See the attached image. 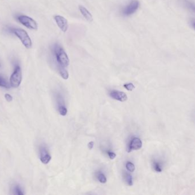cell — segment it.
I'll return each mask as SVG.
<instances>
[{"mask_svg": "<svg viewBox=\"0 0 195 195\" xmlns=\"http://www.w3.org/2000/svg\"><path fill=\"white\" fill-rule=\"evenodd\" d=\"M40 155L41 161L44 164H48L51 160V156L49 155L45 147H41L40 148Z\"/></svg>", "mask_w": 195, "mask_h": 195, "instance_id": "obj_9", "label": "cell"}, {"mask_svg": "<svg viewBox=\"0 0 195 195\" xmlns=\"http://www.w3.org/2000/svg\"><path fill=\"white\" fill-rule=\"evenodd\" d=\"M98 180L101 183H107V178L103 173H100L98 176Z\"/></svg>", "mask_w": 195, "mask_h": 195, "instance_id": "obj_17", "label": "cell"}, {"mask_svg": "<svg viewBox=\"0 0 195 195\" xmlns=\"http://www.w3.org/2000/svg\"><path fill=\"white\" fill-rule=\"evenodd\" d=\"M54 18L59 28L63 32L65 33L68 29V23L67 20L65 18L59 15L55 16Z\"/></svg>", "mask_w": 195, "mask_h": 195, "instance_id": "obj_6", "label": "cell"}, {"mask_svg": "<svg viewBox=\"0 0 195 195\" xmlns=\"http://www.w3.org/2000/svg\"><path fill=\"white\" fill-rule=\"evenodd\" d=\"M13 192H14V193L16 195H23L24 194L23 192V190L21 189V187L19 185H15L14 187Z\"/></svg>", "mask_w": 195, "mask_h": 195, "instance_id": "obj_14", "label": "cell"}, {"mask_svg": "<svg viewBox=\"0 0 195 195\" xmlns=\"http://www.w3.org/2000/svg\"><path fill=\"white\" fill-rule=\"evenodd\" d=\"M79 8L81 13L83 16V17L85 18L88 21L92 22L93 21V16H92V14L86 9V8H85L84 6L80 5L79 6Z\"/></svg>", "mask_w": 195, "mask_h": 195, "instance_id": "obj_10", "label": "cell"}, {"mask_svg": "<svg viewBox=\"0 0 195 195\" xmlns=\"http://www.w3.org/2000/svg\"><path fill=\"white\" fill-rule=\"evenodd\" d=\"M125 178L126 183L128 184V185L129 186H132L133 185V179H132V176L129 174H127L125 176Z\"/></svg>", "mask_w": 195, "mask_h": 195, "instance_id": "obj_18", "label": "cell"}, {"mask_svg": "<svg viewBox=\"0 0 195 195\" xmlns=\"http://www.w3.org/2000/svg\"><path fill=\"white\" fill-rule=\"evenodd\" d=\"M0 86L5 88H9L11 87L10 84L8 82L6 79L1 75H0Z\"/></svg>", "mask_w": 195, "mask_h": 195, "instance_id": "obj_12", "label": "cell"}, {"mask_svg": "<svg viewBox=\"0 0 195 195\" xmlns=\"http://www.w3.org/2000/svg\"><path fill=\"white\" fill-rule=\"evenodd\" d=\"M126 168L127 170L130 172H133L135 170V165L131 162H127L126 164Z\"/></svg>", "mask_w": 195, "mask_h": 195, "instance_id": "obj_15", "label": "cell"}, {"mask_svg": "<svg viewBox=\"0 0 195 195\" xmlns=\"http://www.w3.org/2000/svg\"><path fill=\"white\" fill-rule=\"evenodd\" d=\"M1 67V63H0V68Z\"/></svg>", "mask_w": 195, "mask_h": 195, "instance_id": "obj_23", "label": "cell"}, {"mask_svg": "<svg viewBox=\"0 0 195 195\" xmlns=\"http://www.w3.org/2000/svg\"><path fill=\"white\" fill-rule=\"evenodd\" d=\"M52 53L57 63V67L66 68L69 65V59L63 48L58 44H54L52 47Z\"/></svg>", "mask_w": 195, "mask_h": 195, "instance_id": "obj_1", "label": "cell"}, {"mask_svg": "<svg viewBox=\"0 0 195 195\" xmlns=\"http://www.w3.org/2000/svg\"><path fill=\"white\" fill-rule=\"evenodd\" d=\"M16 18L20 23L27 28L33 30H37L38 28L37 23L32 18L25 15H19L17 16Z\"/></svg>", "mask_w": 195, "mask_h": 195, "instance_id": "obj_4", "label": "cell"}, {"mask_svg": "<svg viewBox=\"0 0 195 195\" xmlns=\"http://www.w3.org/2000/svg\"><path fill=\"white\" fill-rule=\"evenodd\" d=\"M110 96L116 100L119 101L121 102H124L128 99V97L124 92L115 90L112 91L110 92Z\"/></svg>", "mask_w": 195, "mask_h": 195, "instance_id": "obj_8", "label": "cell"}, {"mask_svg": "<svg viewBox=\"0 0 195 195\" xmlns=\"http://www.w3.org/2000/svg\"><path fill=\"white\" fill-rule=\"evenodd\" d=\"M5 98L6 101H8V102H11L13 100V98H12V96L9 94H5Z\"/></svg>", "mask_w": 195, "mask_h": 195, "instance_id": "obj_21", "label": "cell"}, {"mask_svg": "<svg viewBox=\"0 0 195 195\" xmlns=\"http://www.w3.org/2000/svg\"><path fill=\"white\" fill-rule=\"evenodd\" d=\"M9 31L12 33L14 34L17 37L26 48L30 49L32 48V40H31L29 35L25 30L20 29V28H11L9 29Z\"/></svg>", "mask_w": 195, "mask_h": 195, "instance_id": "obj_2", "label": "cell"}, {"mask_svg": "<svg viewBox=\"0 0 195 195\" xmlns=\"http://www.w3.org/2000/svg\"><path fill=\"white\" fill-rule=\"evenodd\" d=\"M143 143L139 138H133L129 145L128 152H131L132 150H136L141 149Z\"/></svg>", "mask_w": 195, "mask_h": 195, "instance_id": "obj_7", "label": "cell"}, {"mask_svg": "<svg viewBox=\"0 0 195 195\" xmlns=\"http://www.w3.org/2000/svg\"><path fill=\"white\" fill-rule=\"evenodd\" d=\"M88 148H89V149H91V150L93 149V146H94V142H93V141H91V142H89V143H88Z\"/></svg>", "mask_w": 195, "mask_h": 195, "instance_id": "obj_22", "label": "cell"}, {"mask_svg": "<svg viewBox=\"0 0 195 195\" xmlns=\"http://www.w3.org/2000/svg\"><path fill=\"white\" fill-rule=\"evenodd\" d=\"M153 168L155 169V171L157 172H162V168L159 162H153Z\"/></svg>", "mask_w": 195, "mask_h": 195, "instance_id": "obj_16", "label": "cell"}, {"mask_svg": "<svg viewBox=\"0 0 195 195\" xmlns=\"http://www.w3.org/2000/svg\"><path fill=\"white\" fill-rule=\"evenodd\" d=\"M108 155L109 156L110 159H111V160L114 159H115V157H116V155L115 154V153L112 152H108Z\"/></svg>", "mask_w": 195, "mask_h": 195, "instance_id": "obj_20", "label": "cell"}, {"mask_svg": "<svg viewBox=\"0 0 195 195\" xmlns=\"http://www.w3.org/2000/svg\"><path fill=\"white\" fill-rule=\"evenodd\" d=\"M57 69L61 76L63 78V79L67 80L69 77V74H68V71L65 69V68L58 67H57Z\"/></svg>", "mask_w": 195, "mask_h": 195, "instance_id": "obj_11", "label": "cell"}, {"mask_svg": "<svg viewBox=\"0 0 195 195\" xmlns=\"http://www.w3.org/2000/svg\"><path fill=\"white\" fill-rule=\"evenodd\" d=\"M124 87L129 91H132L135 89V86L132 83H128L124 85Z\"/></svg>", "mask_w": 195, "mask_h": 195, "instance_id": "obj_19", "label": "cell"}, {"mask_svg": "<svg viewBox=\"0 0 195 195\" xmlns=\"http://www.w3.org/2000/svg\"><path fill=\"white\" fill-rule=\"evenodd\" d=\"M22 81V72L20 67L16 65L14 70L11 76V85L13 88H17L20 86Z\"/></svg>", "mask_w": 195, "mask_h": 195, "instance_id": "obj_3", "label": "cell"}, {"mask_svg": "<svg viewBox=\"0 0 195 195\" xmlns=\"http://www.w3.org/2000/svg\"><path fill=\"white\" fill-rule=\"evenodd\" d=\"M140 6L138 0H132L122 10V14L125 16H130L138 11Z\"/></svg>", "mask_w": 195, "mask_h": 195, "instance_id": "obj_5", "label": "cell"}, {"mask_svg": "<svg viewBox=\"0 0 195 195\" xmlns=\"http://www.w3.org/2000/svg\"><path fill=\"white\" fill-rule=\"evenodd\" d=\"M58 111H59V113L60 115L64 116L67 114L68 110L64 105L58 106Z\"/></svg>", "mask_w": 195, "mask_h": 195, "instance_id": "obj_13", "label": "cell"}]
</instances>
